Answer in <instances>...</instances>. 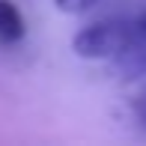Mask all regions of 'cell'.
<instances>
[{"instance_id": "cell-2", "label": "cell", "mask_w": 146, "mask_h": 146, "mask_svg": "<svg viewBox=\"0 0 146 146\" xmlns=\"http://www.w3.org/2000/svg\"><path fill=\"white\" fill-rule=\"evenodd\" d=\"M24 15L12 0H0V45H15L24 39Z\"/></svg>"}, {"instance_id": "cell-5", "label": "cell", "mask_w": 146, "mask_h": 146, "mask_svg": "<svg viewBox=\"0 0 146 146\" xmlns=\"http://www.w3.org/2000/svg\"><path fill=\"white\" fill-rule=\"evenodd\" d=\"M137 122H140L143 125V128H146V96H140V98H137Z\"/></svg>"}, {"instance_id": "cell-1", "label": "cell", "mask_w": 146, "mask_h": 146, "mask_svg": "<svg viewBox=\"0 0 146 146\" xmlns=\"http://www.w3.org/2000/svg\"><path fill=\"white\" fill-rule=\"evenodd\" d=\"M140 39L137 21H122V18H108L84 27L72 39V51L84 60H116L119 54L131 48Z\"/></svg>"}, {"instance_id": "cell-3", "label": "cell", "mask_w": 146, "mask_h": 146, "mask_svg": "<svg viewBox=\"0 0 146 146\" xmlns=\"http://www.w3.org/2000/svg\"><path fill=\"white\" fill-rule=\"evenodd\" d=\"M116 72H122V78L146 75V33H140V39H137L125 54L116 57Z\"/></svg>"}, {"instance_id": "cell-4", "label": "cell", "mask_w": 146, "mask_h": 146, "mask_svg": "<svg viewBox=\"0 0 146 146\" xmlns=\"http://www.w3.org/2000/svg\"><path fill=\"white\" fill-rule=\"evenodd\" d=\"M98 0H57V6L63 12H69V15H81V12H87V9H92Z\"/></svg>"}, {"instance_id": "cell-6", "label": "cell", "mask_w": 146, "mask_h": 146, "mask_svg": "<svg viewBox=\"0 0 146 146\" xmlns=\"http://www.w3.org/2000/svg\"><path fill=\"white\" fill-rule=\"evenodd\" d=\"M137 27H140V33H146V12H143L140 18H137Z\"/></svg>"}]
</instances>
